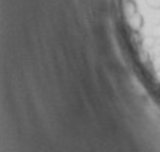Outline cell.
<instances>
[{"mask_svg": "<svg viewBox=\"0 0 160 152\" xmlns=\"http://www.w3.org/2000/svg\"><path fill=\"white\" fill-rule=\"evenodd\" d=\"M145 3L152 11H160V0H145Z\"/></svg>", "mask_w": 160, "mask_h": 152, "instance_id": "cell-1", "label": "cell"}, {"mask_svg": "<svg viewBox=\"0 0 160 152\" xmlns=\"http://www.w3.org/2000/svg\"><path fill=\"white\" fill-rule=\"evenodd\" d=\"M157 77H159V80H160V69H157Z\"/></svg>", "mask_w": 160, "mask_h": 152, "instance_id": "cell-2", "label": "cell"}]
</instances>
